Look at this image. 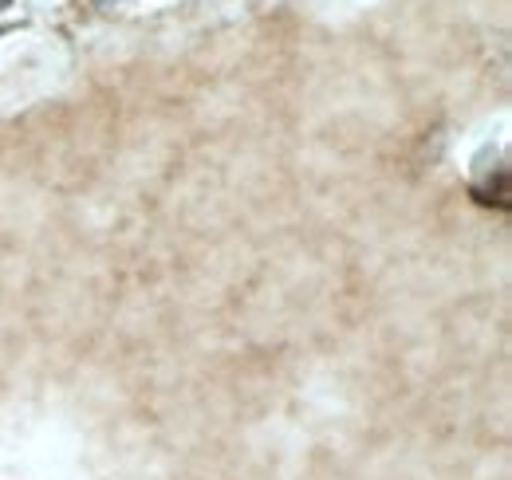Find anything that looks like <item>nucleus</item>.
Segmentation results:
<instances>
[{"instance_id":"1","label":"nucleus","mask_w":512,"mask_h":480,"mask_svg":"<svg viewBox=\"0 0 512 480\" xmlns=\"http://www.w3.org/2000/svg\"><path fill=\"white\" fill-rule=\"evenodd\" d=\"M0 4H8V0H0Z\"/></svg>"}]
</instances>
